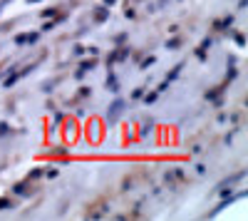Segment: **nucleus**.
Returning a JSON list of instances; mask_svg holds the SVG:
<instances>
[{"label":"nucleus","instance_id":"nucleus-2","mask_svg":"<svg viewBox=\"0 0 248 221\" xmlns=\"http://www.w3.org/2000/svg\"><path fill=\"white\" fill-rule=\"evenodd\" d=\"M10 206V202H8V199H0V211H3V209H8Z\"/></svg>","mask_w":248,"mask_h":221},{"label":"nucleus","instance_id":"nucleus-1","mask_svg":"<svg viewBox=\"0 0 248 221\" xmlns=\"http://www.w3.org/2000/svg\"><path fill=\"white\" fill-rule=\"evenodd\" d=\"M122 110H124V102H122V99H117V102L109 107V122H114V119L122 114Z\"/></svg>","mask_w":248,"mask_h":221},{"label":"nucleus","instance_id":"nucleus-3","mask_svg":"<svg viewBox=\"0 0 248 221\" xmlns=\"http://www.w3.org/2000/svg\"><path fill=\"white\" fill-rule=\"evenodd\" d=\"M28 3H37V0H28Z\"/></svg>","mask_w":248,"mask_h":221}]
</instances>
